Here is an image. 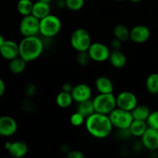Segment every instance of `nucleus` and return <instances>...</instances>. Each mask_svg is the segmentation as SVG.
I'll use <instances>...</instances> for the list:
<instances>
[{"label":"nucleus","instance_id":"obj_1","mask_svg":"<svg viewBox=\"0 0 158 158\" xmlns=\"http://www.w3.org/2000/svg\"><path fill=\"white\" fill-rule=\"evenodd\" d=\"M85 126L87 132L97 139L109 137L114 127L109 116L96 112L86 118Z\"/></svg>","mask_w":158,"mask_h":158},{"label":"nucleus","instance_id":"obj_2","mask_svg":"<svg viewBox=\"0 0 158 158\" xmlns=\"http://www.w3.org/2000/svg\"><path fill=\"white\" fill-rule=\"evenodd\" d=\"M44 44L38 35L24 36L19 43V56L27 63L37 60L42 55Z\"/></svg>","mask_w":158,"mask_h":158},{"label":"nucleus","instance_id":"obj_3","mask_svg":"<svg viewBox=\"0 0 158 158\" xmlns=\"http://www.w3.org/2000/svg\"><path fill=\"white\" fill-rule=\"evenodd\" d=\"M61 28V20L55 15L49 14L40 20V34L45 38L56 36L60 32Z\"/></svg>","mask_w":158,"mask_h":158},{"label":"nucleus","instance_id":"obj_4","mask_svg":"<svg viewBox=\"0 0 158 158\" xmlns=\"http://www.w3.org/2000/svg\"><path fill=\"white\" fill-rule=\"evenodd\" d=\"M93 101L94 110L96 113L109 115L116 107V97L113 93L110 94H99L94 97Z\"/></svg>","mask_w":158,"mask_h":158},{"label":"nucleus","instance_id":"obj_5","mask_svg":"<svg viewBox=\"0 0 158 158\" xmlns=\"http://www.w3.org/2000/svg\"><path fill=\"white\" fill-rule=\"evenodd\" d=\"M91 43V36L86 29L78 28L73 32L70 37V44L76 51H87Z\"/></svg>","mask_w":158,"mask_h":158},{"label":"nucleus","instance_id":"obj_6","mask_svg":"<svg viewBox=\"0 0 158 158\" xmlns=\"http://www.w3.org/2000/svg\"><path fill=\"white\" fill-rule=\"evenodd\" d=\"M108 116L113 127L118 130L128 129L134 120L131 111L125 110L118 107H116Z\"/></svg>","mask_w":158,"mask_h":158},{"label":"nucleus","instance_id":"obj_7","mask_svg":"<svg viewBox=\"0 0 158 158\" xmlns=\"http://www.w3.org/2000/svg\"><path fill=\"white\" fill-rule=\"evenodd\" d=\"M19 32L23 37L37 35L40 33V19L32 14L23 16L19 23Z\"/></svg>","mask_w":158,"mask_h":158},{"label":"nucleus","instance_id":"obj_8","mask_svg":"<svg viewBox=\"0 0 158 158\" xmlns=\"http://www.w3.org/2000/svg\"><path fill=\"white\" fill-rule=\"evenodd\" d=\"M87 52L91 60L103 63L108 60L110 53L109 47L101 43H92L87 49Z\"/></svg>","mask_w":158,"mask_h":158},{"label":"nucleus","instance_id":"obj_9","mask_svg":"<svg viewBox=\"0 0 158 158\" xmlns=\"http://www.w3.org/2000/svg\"><path fill=\"white\" fill-rule=\"evenodd\" d=\"M117 107L131 111L138 104L137 97L131 91H123L116 97Z\"/></svg>","mask_w":158,"mask_h":158},{"label":"nucleus","instance_id":"obj_10","mask_svg":"<svg viewBox=\"0 0 158 158\" xmlns=\"http://www.w3.org/2000/svg\"><path fill=\"white\" fill-rule=\"evenodd\" d=\"M151 30L144 25H137L130 30V40L137 44H142L149 40Z\"/></svg>","mask_w":158,"mask_h":158},{"label":"nucleus","instance_id":"obj_11","mask_svg":"<svg viewBox=\"0 0 158 158\" xmlns=\"http://www.w3.org/2000/svg\"><path fill=\"white\" fill-rule=\"evenodd\" d=\"M141 143L143 148L150 151L158 150V130L148 127L141 136Z\"/></svg>","mask_w":158,"mask_h":158},{"label":"nucleus","instance_id":"obj_12","mask_svg":"<svg viewBox=\"0 0 158 158\" xmlns=\"http://www.w3.org/2000/svg\"><path fill=\"white\" fill-rule=\"evenodd\" d=\"M18 123L16 120L9 116H2L0 117V136L11 137L16 133Z\"/></svg>","mask_w":158,"mask_h":158},{"label":"nucleus","instance_id":"obj_13","mask_svg":"<svg viewBox=\"0 0 158 158\" xmlns=\"http://www.w3.org/2000/svg\"><path fill=\"white\" fill-rule=\"evenodd\" d=\"M73 101L77 103L90 100L92 97V89L89 85L86 83H79L73 86L70 92Z\"/></svg>","mask_w":158,"mask_h":158},{"label":"nucleus","instance_id":"obj_14","mask_svg":"<svg viewBox=\"0 0 158 158\" xmlns=\"http://www.w3.org/2000/svg\"><path fill=\"white\" fill-rule=\"evenodd\" d=\"M0 54L5 60L9 61L19 56V44L13 40H5L0 47Z\"/></svg>","mask_w":158,"mask_h":158},{"label":"nucleus","instance_id":"obj_15","mask_svg":"<svg viewBox=\"0 0 158 158\" xmlns=\"http://www.w3.org/2000/svg\"><path fill=\"white\" fill-rule=\"evenodd\" d=\"M12 157L22 158L26 155L29 151L28 145L23 141L11 142L10 146L7 150Z\"/></svg>","mask_w":158,"mask_h":158},{"label":"nucleus","instance_id":"obj_16","mask_svg":"<svg viewBox=\"0 0 158 158\" xmlns=\"http://www.w3.org/2000/svg\"><path fill=\"white\" fill-rule=\"evenodd\" d=\"M95 87L99 94H110L114 92V86L112 80L107 77L101 76L96 79Z\"/></svg>","mask_w":158,"mask_h":158},{"label":"nucleus","instance_id":"obj_17","mask_svg":"<svg viewBox=\"0 0 158 158\" xmlns=\"http://www.w3.org/2000/svg\"><path fill=\"white\" fill-rule=\"evenodd\" d=\"M108 60L113 67L121 69L127 64V59L126 55L120 49H114L113 51H110Z\"/></svg>","mask_w":158,"mask_h":158},{"label":"nucleus","instance_id":"obj_18","mask_svg":"<svg viewBox=\"0 0 158 158\" xmlns=\"http://www.w3.org/2000/svg\"><path fill=\"white\" fill-rule=\"evenodd\" d=\"M50 6L49 4L43 2L37 1L33 3L32 9V15L39 19H42L44 17L50 14Z\"/></svg>","mask_w":158,"mask_h":158},{"label":"nucleus","instance_id":"obj_19","mask_svg":"<svg viewBox=\"0 0 158 158\" xmlns=\"http://www.w3.org/2000/svg\"><path fill=\"white\" fill-rule=\"evenodd\" d=\"M148 128V127L146 120H134V119L128 129H129L131 135L136 137H140Z\"/></svg>","mask_w":158,"mask_h":158},{"label":"nucleus","instance_id":"obj_20","mask_svg":"<svg viewBox=\"0 0 158 158\" xmlns=\"http://www.w3.org/2000/svg\"><path fill=\"white\" fill-rule=\"evenodd\" d=\"M26 63H27V62L25 61L23 58H21L19 56L9 60V70L14 74L22 73L26 69Z\"/></svg>","mask_w":158,"mask_h":158},{"label":"nucleus","instance_id":"obj_21","mask_svg":"<svg viewBox=\"0 0 158 158\" xmlns=\"http://www.w3.org/2000/svg\"><path fill=\"white\" fill-rule=\"evenodd\" d=\"M73 102V100L70 93L65 92L63 90L59 93L58 95L56 97V103L57 106L63 109L69 107L72 105Z\"/></svg>","mask_w":158,"mask_h":158},{"label":"nucleus","instance_id":"obj_22","mask_svg":"<svg viewBox=\"0 0 158 158\" xmlns=\"http://www.w3.org/2000/svg\"><path fill=\"white\" fill-rule=\"evenodd\" d=\"M131 112L134 120H146L151 110L148 106L137 104Z\"/></svg>","mask_w":158,"mask_h":158},{"label":"nucleus","instance_id":"obj_23","mask_svg":"<svg viewBox=\"0 0 158 158\" xmlns=\"http://www.w3.org/2000/svg\"><path fill=\"white\" fill-rule=\"evenodd\" d=\"M77 103L78 104L77 106V111L80 113V114H82L85 118H87L91 114L95 113L93 101L91 100H85V101L80 102V103Z\"/></svg>","mask_w":158,"mask_h":158},{"label":"nucleus","instance_id":"obj_24","mask_svg":"<svg viewBox=\"0 0 158 158\" xmlns=\"http://www.w3.org/2000/svg\"><path fill=\"white\" fill-rule=\"evenodd\" d=\"M146 89L153 95L158 94V73L150 74L146 80Z\"/></svg>","mask_w":158,"mask_h":158},{"label":"nucleus","instance_id":"obj_25","mask_svg":"<svg viewBox=\"0 0 158 158\" xmlns=\"http://www.w3.org/2000/svg\"><path fill=\"white\" fill-rule=\"evenodd\" d=\"M114 35L116 39L123 43L130 39V29L125 25L118 24L114 27Z\"/></svg>","mask_w":158,"mask_h":158},{"label":"nucleus","instance_id":"obj_26","mask_svg":"<svg viewBox=\"0 0 158 158\" xmlns=\"http://www.w3.org/2000/svg\"><path fill=\"white\" fill-rule=\"evenodd\" d=\"M33 2L31 0H19L17 2V11L23 16L32 13Z\"/></svg>","mask_w":158,"mask_h":158},{"label":"nucleus","instance_id":"obj_27","mask_svg":"<svg viewBox=\"0 0 158 158\" xmlns=\"http://www.w3.org/2000/svg\"><path fill=\"white\" fill-rule=\"evenodd\" d=\"M65 6L71 11L77 12L84 6L85 0H64Z\"/></svg>","mask_w":158,"mask_h":158},{"label":"nucleus","instance_id":"obj_28","mask_svg":"<svg viewBox=\"0 0 158 158\" xmlns=\"http://www.w3.org/2000/svg\"><path fill=\"white\" fill-rule=\"evenodd\" d=\"M146 122L148 127L158 130V110L151 111L147 118Z\"/></svg>","mask_w":158,"mask_h":158},{"label":"nucleus","instance_id":"obj_29","mask_svg":"<svg viewBox=\"0 0 158 158\" xmlns=\"http://www.w3.org/2000/svg\"><path fill=\"white\" fill-rule=\"evenodd\" d=\"M85 120L86 118L77 111L73 113L69 118L70 123L74 127H80L83 125L85 123Z\"/></svg>","mask_w":158,"mask_h":158},{"label":"nucleus","instance_id":"obj_30","mask_svg":"<svg viewBox=\"0 0 158 158\" xmlns=\"http://www.w3.org/2000/svg\"><path fill=\"white\" fill-rule=\"evenodd\" d=\"M91 60L87 51H82V52H78L77 55V61L79 65L80 66H86L89 61Z\"/></svg>","mask_w":158,"mask_h":158},{"label":"nucleus","instance_id":"obj_31","mask_svg":"<svg viewBox=\"0 0 158 158\" xmlns=\"http://www.w3.org/2000/svg\"><path fill=\"white\" fill-rule=\"evenodd\" d=\"M35 109V105L33 102L30 100L29 99H25L24 101L23 102V110L27 112H31Z\"/></svg>","mask_w":158,"mask_h":158},{"label":"nucleus","instance_id":"obj_32","mask_svg":"<svg viewBox=\"0 0 158 158\" xmlns=\"http://www.w3.org/2000/svg\"><path fill=\"white\" fill-rule=\"evenodd\" d=\"M68 158H84L85 154L82 151L73 150V151H69L67 152Z\"/></svg>","mask_w":158,"mask_h":158},{"label":"nucleus","instance_id":"obj_33","mask_svg":"<svg viewBox=\"0 0 158 158\" xmlns=\"http://www.w3.org/2000/svg\"><path fill=\"white\" fill-rule=\"evenodd\" d=\"M26 94L28 97H32L36 92V87L33 83H29L26 87Z\"/></svg>","mask_w":158,"mask_h":158},{"label":"nucleus","instance_id":"obj_34","mask_svg":"<svg viewBox=\"0 0 158 158\" xmlns=\"http://www.w3.org/2000/svg\"><path fill=\"white\" fill-rule=\"evenodd\" d=\"M122 46V42L117 39H114L111 43V46L114 49H120Z\"/></svg>","mask_w":158,"mask_h":158},{"label":"nucleus","instance_id":"obj_35","mask_svg":"<svg viewBox=\"0 0 158 158\" xmlns=\"http://www.w3.org/2000/svg\"><path fill=\"white\" fill-rule=\"evenodd\" d=\"M73 86L70 83H65L63 85V86H62V90L65 91V92L70 93L73 89Z\"/></svg>","mask_w":158,"mask_h":158},{"label":"nucleus","instance_id":"obj_36","mask_svg":"<svg viewBox=\"0 0 158 158\" xmlns=\"http://www.w3.org/2000/svg\"><path fill=\"white\" fill-rule=\"evenodd\" d=\"M5 91H6V84H5L4 81L0 78V97L4 94Z\"/></svg>","mask_w":158,"mask_h":158},{"label":"nucleus","instance_id":"obj_37","mask_svg":"<svg viewBox=\"0 0 158 158\" xmlns=\"http://www.w3.org/2000/svg\"><path fill=\"white\" fill-rule=\"evenodd\" d=\"M5 40H5L4 37L2 36V35H1V34H0V47H1L3 43H4Z\"/></svg>","mask_w":158,"mask_h":158},{"label":"nucleus","instance_id":"obj_38","mask_svg":"<svg viewBox=\"0 0 158 158\" xmlns=\"http://www.w3.org/2000/svg\"><path fill=\"white\" fill-rule=\"evenodd\" d=\"M38 1L43 2H46V3H48V4H49L52 0H38Z\"/></svg>","mask_w":158,"mask_h":158},{"label":"nucleus","instance_id":"obj_39","mask_svg":"<svg viewBox=\"0 0 158 158\" xmlns=\"http://www.w3.org/2000/svg\"><path fill=\"white\" fill-rule=\"evenodd\" d=\"M130 2H140L143 1V0H129Z\"/></svg>","mask_w":158,"mask_h":158},{"label":"nucleus","instance_id":"obj_40","mask_svg":"<svg viewBox=\"0 0 158 158\" xmlns=\"http://www.w3.org/2000/svg\"><path fill=\"white\" fill-rule=\"evenodd\" d=\"M117 1H119V2H121V1H124V0H117Z\"/></svg>","mask_w":158,"mask_h":158},{"label":"nucleus","instance_id":"obj_41","mask_svg":"<svg viewBox=\"0 0 158 158\" xmlns=\"http://www.w3.org/2000/svg\"><path fill=\"white\" fill-rule=\"evenodd\" d=\"M157 101H158V94H157Z\"/></svg>","mask_w":158,"mask_h":158}]
</instances>
